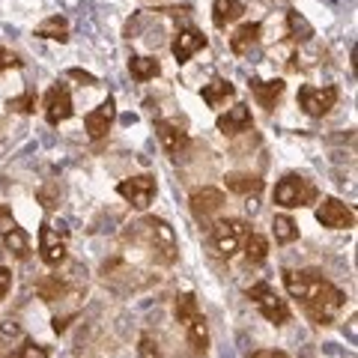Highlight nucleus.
<instances>
[{"instance_id": "1", "label": "nucleus", "mask_w": 358, "mask_h": 358, "mask_svg": "<svg viewBox=\"0 0 358 358\" xmlns=\"http://www.w3.org/2000/svg\"><path fill=\"white\" fill-rule=\"evenodd\" d=\"M284 287L317 326H329L346 301L343 289L334 287L320 268H301V272H289L287 268Z\"/></svg>"}, {"instance_id": "2", "label": "nucleus", "mask_w": 358, "mask_h": 358, "mask_svg": "<svg viewBox=\"0 0 358 358\" xmlns=\"http://www.w3.org/2000/svg\"><path fill=\"white\" fill-rule=\"evenodd\" d=\"M134 227H138V230H134L138 236L147 239L155 263H162V266L176 263L179 251H176V233H173L171 224L162 221V218H143L141 224H134Z\"/></svg>"}, {"instance_id": "3", "label": "nucleus", "mask_w": 358, "mask_h": 358, "mask_svg": "<svg viewBox=\"0 0 358 358\" xmlns=\"http://www.w3.org/2000/svg\"><path fill=\"white\" fill-rule=\"evenodd\" d=\"M248 236V224H245L242 218H221L212 224V251H215L218 257H224V260H230L233 254L239 251L242 239Z\"/></svg>"}, {"instance_id": "4", "label": "nucleus", "mask_w": 358, "mask_h": 358, "mask_svg": "<svg viewBox=\"0 0 358 358\" xmlns=\"http://www.w3.org/2000/svg\"><path fill=\"white\" fill-rule=\"evenodd\" d=\"M313 200H317V185L308 182V179L299 176V173H287L281 182L275 185V203L284 206V209L308 206Z\"/></svg>"}, {"instance_id": "5", "label": "nucleus", "mask_w": 358, "mask_h": 358, "mask_svg": "<svg viewBox=\"0 0 358 358\" xmlns=\"http://www.w3.org/2000/svg\"><path fill=\"white\" fill-rule=\"evenodd\" d=\"M248 299L254 301L257 310H260L268 322H275V326H284V322L289 320V305H287V299L278 296L275 289H272V284H266V281L254 284V287L248 289Z\"/></svg>"}, {"instance_id": "6", "label": "nucleus", "mask_w": 358, "mask_h": 358, "mask_svg": "<svg viewBox=\"0 0 358 358\" xmlns=\"http://www.w3.org/2000/svg\"><path fill=\"white\" fill-rule=\"evenodd\" d=\"M338 102V87H299V105L308 117H326Z\"/></svg>"}, {"instance_id": "7", "label": "nucleus", "mask_w": 358, "mask_h": 358, "mask_svg": "<svg viewBox=\"0 0 358 358\" xmlns=\"http://www.w3.org/2000/svg\"><path fill=\"white\" fill-rule=\"evenodd\" d=\"M117 192L129 200L134 209H147L155 197V176L150 173H141V176H131V179H122L117 185Z\"/></svg>"}, {"instance_id": "8", "label": "nucleus", "mask_w": 358, "mask_h": 358, "mask_svg": "<svg viewBox=\"0 0 358 358\" xmlns=\"http://www.w3.org/2000/svg\"><path fill=\"white\" fill-rule=\"evenodd\" d=\"M39 257L48 266H60L66 260V230H57L45 221L39 227Z\"/></svg>"}, {"instance_id": "9", "label": "nucleus", "mask_w": 358, "mask_h": 358, "mask_svg": "<svg viewBox=\"0 0 358 358\" xmlns=\"http://www.w3.org/2000/svg\"><path fill=\"white\" fill-rule=\"evenodd\" d=\"M75 114L72 108V93L66 84H54L48 93H45V120L51 122V126H60Z\"/></svg>"}, {"instance_id": "10", "label": "nucleus", "mask_w": 358, "mask_h": 358, "mask_svg": "<svg viewBox=\"0 0 358 358\" xmlns=\"http://www.w3.org/2000/svg\"><path fill=\"white\" fill-rule=\"evenodd\" d=\"M317 221L331 230H350V227H355V212L346 203H341L338 197H326L317 209Z\"/></svg>"}, {"instance_id": "11", "label": "nucleus", "mask_w": 358, "mask_h": 358, "mask_svg": "<svg viewBox=\"0 0 358 358\" xmlns=\"http://www.w3.org/2000/svg\"><path fill=\"white\" fill-rule=\"evenodd\" d=\"M188 206H192V215L203 224V227H212V215L221 212L224 194L218 188H197V192H192V197H188Z\"/></svg>"}, {"instance_id": "12", "label": "nucleus", "mask_w": 358, "mask_h": 358, "mask_svg": "<svg viewBox=\"0 0 358 358\" xmlns=\"http://www.w3.org/2000/svg\"><path fill=\"white\" fill-rule=\"evenodd\" d=\"M114 120H117V102L114 99H105L96 110H90L84 117V129L90 134V141H102L110 131V126H114Z\"/></svg>"}, {"instance_id": "13", "label": "nucleus", "mask_w": 358, "mask_h": 358, "mask_svg": "<svg viewBox=\"0 0 358 358\" xmlns=\"http://www.w3.org/2000/svg\"><path fill=\"white\" fill-rule=\"evenodd\" d=\"M200 48H206V36H203V33H200L197 27L179 30L176 36H173V42H171V51H173L176 63H188Z\"/></svg>"}, {"instance_id": "14", "label": "nucleus", "mask_w": 358, "mask_h": 358, "mask_svg": "<svg viewBox=\"0 0 358 358\" xmlns=\"http://www.w3.org/2000/svg\"><path fill=\"white\" fill-rule=\"evenodd\" d=\"M155 134H159L164 152H171V155L182 152L188 147V131L179 126V122H173V120H159V122H155Z\"/></svg>"}, {"instance_id": "15", "label": "nucleus", "mask_w": 358, "mask_h": 358, "mask_svg": "<svg viewBox=\"0 0 358 358\" xmlns=\"http://www.w3.org/2000/svg\"><path fill=\"white\" fill-rule=\"evenodd\" d=\"M248 129H254V117H251L248 105H233L227 114L218 117V131L221 134H242Z\"/></svg>"}, {"instance_id": "16", "label": "nucleus", "mask_w": 358, "mask_h": 358, "mask_svg": "<svg viewBox=\"0 0 358 358\" xmlns=\"http://www.w3.org/2000/svg\"><path fill=\"white\" fill-rule=\"evenodd\" d=\"M251 93L257 99V105L272 110L278 105V99L284 96V81L281 78H275V81H260V78H251Z\"/></svg>"}, {"instance_id": "17", "label": "nucleus", "mask_w": 358, "mask_h": 358, "mask_svg": "<svg viewBox=\"0 0 358 358\" xmlns=\"http://www.w3.org/2000/svg\"><path fill=\"white\" fill-rule=\"evenodd\" d=\"M242 13H245V6L239 3V0H215V3H212V24L227 27V24H233V21H239Z\"/></svg>"}, {"instance_id": "18", "label": "nucleus", "mask_w": 358, "mask_h": 358, "mask_svg": "<svg viewBox=\"0 0 358 358\" xmlns=\"http://www.w3.org/2000/svg\"><path fill=\"white\" fill-rule=\"evenodd\" d=\"M227 188L233 194H242V197H257L263 192V179L254 176V173H227Z\"/></svg>"}, {"instance_id": "19", "label": "nucleus", "mask_w": 358, "mask_h": 358, "mask_svg": "<svg viewBox=\"0 0 358 358\" xmlns=\"http://www.w3.org/2000/svg\"><path fill=\"white\" fill-rule=\"evenodd\" d=\"M182 329H185V338H188V343H192V350H194L197 355H203V352L209 350V329H206V320L197 313V317L188 320Z\"/></svg>"}, {"instance_id": "20", "label": "nucleus", "mask_w": 358, "mask_h": 358, "mask_svg": "<svg viewBox=\"0 0 358 358\" xmlns=\"http://www.w3.org/2000/svg\"><path fill=\"white\" fill-rule=\"evenodd\" d=\"M3 245H6L9 254L18 257V260H27L30 257V239H27V233L21 230L18 224H9V227L3 230Z\"/></svg>"}, {"instance_id": "21", "label": "nucleus", "mask_w": 358, "mask_h": 358, "mask_svg": "<svg viewBox=\"0 0 358 358\" xmlns=\"http://www.w3.org/2000/svg\"><path fill=\"white\" fill-rule=\"evenodd\" d=\"M236 96V87H233L230 81H224V78H215V81H209L203 87V102L209 108H221L227 99Z\"/></svg>"}, {"instance_id": "22", "label": "nucleus", "mask_w": 358, "mask_h": 358, "mask_svg": "<svg viewBox=\"0 0 358 358\" xmlns=\"http://www.w3.org/2000/svg\"><path fill=\"white\" fill-rule=\"evenodd\" d=\"M260 33H263V27L257 24V21H248V24H242V27L230 36V48H233V54H248L251 45L260 39Z\"/></svg>"}, {"instance_id": "23", "label": "nucleus", "mask_w": 358, "mask_h": 358, "mask_svg": "<svg viewBox=\"0 0 358 358\" xmlns=\"http://www.w3.org/2000/svg\"><path fill=\"white\" fill-rule=\"evenodd\" d=\"M36 36L39 39H54V42H66L69 39V24H66V18L51 15L36 27Z\"/></svg>"}, {"instance_id": "24", "label": "nucleus", "mask_w": 358, "mask_h": 358, "mask_svg": "<svg viewBox=\"0 0 358 358\" xmlns=\"http://www.w3.org/2000/svg\"><path fill=\"white\" fill-rule=\"evenodd\" d=\"M266 257H268V239L260 236V233H248L245 236V260L251 266H260L266 263Z\"/></svg>"}, {"instance_id": "25", "label": "nucleus", "mask_w": 358, "mask_h": 358, "mask_svg": "<svg viewBox=\"0 0 358 358\" xmlns=\"http://www.w3.org/2000/svg\"><path fill=\"white\" fill-rule=\"evenodd\" d=\"M129 72L134 81H150V78H155L162 72V66L155 57H131L129 60Z\"/></svg>"}, {"instance_id": "26", "label": "nucleus", "mask_w": 358, "mask_h": 358, "mask_svg": "<svg viewBox=\"0 0 358 358\" xmlns=\"http://www.w3.org/2000/svg\"><path fill=\"white\" fill-rule=\"evenodd\" d=\"M173 313H176V322H179V326H185L188 320H194L197 313H200L194 293H182V296H176V301H173Z\"/></svg>"}, {"instance_id": "27", "label": "nucleus", "mask_w": 358, "mask_h": 358, "mask_svg": "<svg viewBox=\"0 0 358 358\" xmlns=\"http://www.w3.org/2000/svg\"><path fill=\"white\" fill-rule=\"evenodd\" d=\"M287 30H289V39H296V42H308L313 36L310 21L299 13H287Z\"/></svg>"}, {"instance_id": "28", "label": "nucleus", "mask_w": 358, "mask_h": 358, "mask_svg": "<svg viewBox=\"0 0 358 358\" xmlns=\"http://www.w3.org/2000/svg\"><path fill=\"white\" fill-rule=\"evenodd\" d=\"M272 227H275V239L281 242V245H289V242L299 236V227H296V221L289 218V215H275Z\"/></svg>"}, {"instance_id": "29", "label": "nucleus", "mask_w": 358, "mask_h": 358, "mask_svg": "<svg viewBox=\"0 0 358 358\" xmlns=\"http://www.w3.org/2000/svg\"><path fill=\"white\" fill-rule=\"evenodd\" d=\"M3 358H48V346H39L33 341H21V346H15V350L6 352Z\"/></svg>"}, {"instance_id": "30", "label": "nucleus", "mask_w": 358, "mask_h": 358, "mask_svg": "<svg viewBox=\"0 0 358 358\" xmlns=\"http://www.w3.org/2000/svg\"><path fill=\"white\" fill-rule=\"evenodd\" d=\"M36 293L45 299V301H57L63 293H66V284L60 278H45V281L36 284Z\"/></svg>"}, {"instance_id": "31", "label": "nucleus", "mask_w": 358, "mask_h": 358, "mask_svg": "<svg viewBox=\"0 0 358 358\" xmlns=\"http://www.w3.org/2000/svg\"><path fill=\"white\" fill-rule=\"evenodd\" d=\"M9 108L18 110V114H33L36 110V93H24V96H18L9 102Z\"/></svg>"}, {"instance_id": "32", "label": "nucleus", "mask_w": 358, "mask_h": 358, "mask_svg": "<svg viewBox=\"0 0 358 358\" xmlns=\"http://www.w3.org/2000/svg\"><path fill=\"white\" fill-rule=\"evenodd\" d=\"M138 358H162L159 355V343H155L150 334H141V341H138Z\"/></svg>"}, {"instance_id": "33", "label": "nucleus", "mask_w": 358, "mask_h": 358, "mask_svg": "<svg viewBox=\"0 0 358 358\" xmlns=\"http://www.w3.org/2000/svg\"><path fill=\"white\" fill-rule=\"evenodd\" d=\"M15 66H21V60H18V57H15V54L9 51V48H3V45H0V72L15 69Z\"/></svg>"}, {"instance_id": "34", "label": "nucleus", "mask_w": 358, "mask_h": 358, "mask_svg": "<svg viewBox=\"0 0 358 358\" xmlns=\"http://www.w3.org/2000/svg\"><path fill=\"white\" fill-rule=\"evenodd\" d=\"M9 287H13V272H9L6 266H0V301L6 299V293H9Z\"/></svg>"}, {"instance_id": "35", "label": "nucleus", "mask_w": 358, "mask_h": 358, "mask_svg": "<svg viewBox=\"0 0 358 358\" xmlns=\"http://www.w3.org/2000/svg\"><path fill=\"white\" fill-rule=\"evenodd\" d=\"M248 358H289V355L281 352V350H257V352H251Z\"/></svg>"}, {"instance_id": "36", "label": "nucleus", "mask_w": 358, "mask_h": 358, "mask_svg": "<svg viewBox=\"0 0 358 358\" xmlns=\"http://www.w3.org/2000/svg\"><path fill=\"white\" fill-rule=\"evenodd\" d=\"M69 78H78V81H84V84H90V87H96L99 81L90 72H81V69H69Z\"/></svg>"}, {"instance_id": "37", "label": "nucleus", "mask_w": 358, "mask_h": 358, "mask_svg": "<svg viewBox=\"0 0 358 358\" xmlns=\"http://www.w3.org/2000/svg\"><path fill=\"white\" fill-rule=\"evenodd\" d=\"M0 224H3V230L9 227V224H15V221H13V209L3 206V203H0Z\"/></svg>"}]
</instances>
